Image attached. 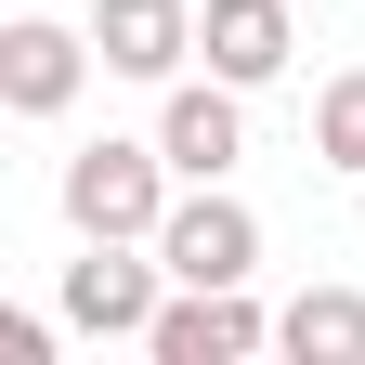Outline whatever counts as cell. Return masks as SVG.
<instances>
[{
	"instance_id": "7",
	"label": "cell",
	"mask_w": 365,
	"mask_h": 365,
	"mask_svg": "<svg viewBox=\"0 0 365 365\" xmlns=\"http://www.w3.org/2000/svg\"><path fill=\"white\" fill-rule=\"evenodd\" d=\"M91 53H105V78L170 91L196 66V0H91Z\"/></svg>"
},
{
	"instance_id": "3",
	"label": "cell",
	"mask_w": 365,
	"mask_h": 365,
	"mask_svg": "<svg viewBox=\"0 0 365 365\" xmlns=\"http://www.w3.org/2000/svg\"><path fill=\"white\" fill-rule=\"evenodd\" d=\"M157 261H170V287H248L261 274V209L235 182H182L170 222H157Z\"/></svg>"
},
{
	"instance_id": "4",
	"label": "cell",
	"mask_w": 365,
	"mask_h": 365,
	"mask_svg": "<svg viewBox=\"0 0 365 365\" xmlns=\"http://www.w3.org/2000/svg\"><path fill=\"white\" fill-rule=\"evenodd\" d=\"M157 144H170V170L182 182H235V157H248V91L235 78H196V66H182L170 91H157Z\"/></svg>"
},
{
	"instance_id": "6",
	"label": "cell",
	"mask_w": 365,
	"mask_h": 365,
	"mask_svg": "<svg viewBox=\"0 0 365 365\" xmlns=\"http://www.w3.org/2000/svg\"><path fill=\"white\" fill-rule=\"evenodd\" d=\"M91 66H105L91 26H53V14H14V26H0V105H14V118H66Z\"/></svg>"
},
{
	"instance_id": "9",
	"label": "cell",
	"mask_w": 365,
	"mask_h": 365,
	"mask_svg": "<svg viewBox=\"0 0 365 365\" xmlns=\"http://www.w3.org/2000/svg\"><path fill=\"white\" fill-rule=\"evenodd\" d=\"M274 352H300V365H365V287H300L287 313H274Z\"/></svg>"
},
{
	"instance_id": "2",
	"label": "cell",
	"mask_w": 365,
	"mask_h": 365,
	"mask_svg": "<svg viewBox=\"0 0 365 365\" xmlns=\"http://www.w3.org/2000/svg\"><path fill=\"white\" fill-rule=\"evenodd\" d=\"M157 300H170L157 235H78L66 287H53V313H66L78 339H144V327H157Z\"/></svg>"
},
{
	"instance_id": "8",
	"label": "cell",
	"mask_w": 365,
	"mask_h": 365,
	"mask_svg": "<svg viewBox=\"0 0 365 365\" xmlns=\"http://www.w3.org/2000/svg\"><path fill=\"white\" fill-rule=\"evenodd\" d=\"M196 53L235 91H274L300 66V14H287V0H196Z\"/></svg>"
},
{
	"instance_id": "1",
	"label": "cell",
	"mask_w": 365,
	"mask_h": 365,
	"mask_svg": "<svg viewBox=\"0 0 365 365\" xmlns=\"http://www.w3.org/2000/svg\"><path fill=\"white\" fill-rule=\"evenodd\" d=\"M53 196H66V235H157L170 196H182V170H170V144H118L105 130V144L66 157Z\"/></svg>"
},
{
	"instance_id": "5",
	"label": "cell",
	"mask_w": 365,
	"mask_h": 365,
	"mask_svg": "<svg viewBox=\"0 0 365 365\" xmlns=\"http://www.w3.org/2000/svg\"><path fill=\"white\" fill-rule=\"evenodd\" d=\"M144 352L157 365H248V352H274V313L248 287H170L157 327H144Z\"/></svg>"
},
{
	"instance_id": "10",
	"label": "cell",
	"mask_w": 365,
	"mask_h": 365,
	"mask_svg": "<svg viewBox=\"0 0 365 365\" xmlns=\"http://www.w3.org/2000/svg\"><path fill=\"white\" fill-rule=\"evenodd\" d=\"M313 157H327L339 182H365V66H339L327 91H313Z\"/></svg>"
},
{
	"instance_id": "11",
	"label": "cell",
	"mask_w": 365,
	"mask_h": 365,
	"mask_svg": "<svg viewBox=\"0 0 365 365\" xmlns=\"http://www.w3.org/2000/svg\"><path fill=\"white\" fill-rule=\"evenodd\" d=\"M0 365H53V327L39 313H0Z\"/></svg>"
}]
</instances>
